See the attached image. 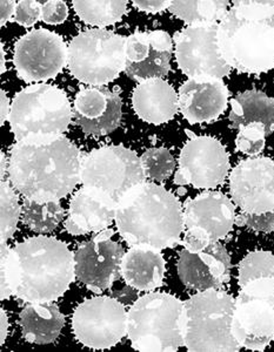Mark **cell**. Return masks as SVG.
<instances>
[{"label":"cell","mask_w":274,"mask_h":352,"mask_svg":"<svg viewBox=\"0 0 274 352\" xmlns=\"http://www.w3.org/2000/svg\"><path fill=\"white\" fill-rule=\"evenodd\" d=\"M1 300L11 296L28 303L54 302L76 277L74 256L54 237L36 236L10 248L1 242Z\"/></svg>","instance_id":"obj_1"},{"label":"cell","mask_w":274,"mask_h":352,"mask_svg":"<svg viewBox=\"0 0 274 352\" xmlns=\"http://www.w3.org/2000/svg\"><path fill=\"white\" fill-rule=\"evenodd\" d=\"M83 159L65 136L46 144L17 142L10 153L8 180L25 199L59 202L81 184Z\"/></svg>","instance_id":"obj_2"},{"label":"cell","mask_w":274,"mask_h":352,"mask_svg":"<svg viewBox=\"0 0 274 352\" xmlns=\"http://www.w3.org/2000/svg\"><path fill=\"white\" fill-rule=\"evenodd\" d=\"M116 226L129 247L159 250L180 243L185 229L182 204L162 186L141 182L118 201Z\"/></svg>","instance_id":"obj_3"},{"label":"cell","mask_w":274,"mask_h":352,"mask_svg":"<svg viewBox=\"0 0 274 352\" xmlns=\"http://www.w3.org/2000/svg\"><path fill=\"white\" fill-rule=\"evenodd\" d=\"M218 47L231 68L262 74L274 68V0L233 1L218 26Z\"/></svg>","instance_id":"obj_4"},{"label":"cell","mask_w":274,"mask_h":352,"mask_svg":"<svg viewBox=\"0 0 274 352\" xmlns=\"http://www.w3.org/2000/svg\"><path fill=\"white\" fill-rule=\"evenodd\" d=\"M72 116L69 98L63 89L36 84L14 96L8 122L18 144H46L64 136Z\"/></svg>","instance_id":"obj_5"},{"label":"cell","mask_w":274,"mask_h":352,"mask_svg":"<svg viewBox=\"0 0 274 352\" xmlns=\"http://www.w3.org/2000/svg\"><path fill=\"white\" fill-rule=\"evenodd\" d=\"M127 337L138 351H177L184 345V302L166 292L139 297L127 312Z\"/></svg>","instance_id":"obj_6"},{"label":"cell","mask_w":274,"mask_h":352,"mask_svg":"<svg viewBox=\"0 0 274 352\" xmlns=\"http://www.w3.org/2000/svg\"><path fill=\"white\" fill-rule=\"evenodd\" d=\"M234 300L219 289L199 292L184 302V345L189 351H239L232 333Z\"/></svg>","instance_id":"obj_7"},{"label":"cell","mask_w":274,"mask_h":352,"mask_svg":"<svg viewBox=\"0 0 274 352\" xmlns=\"http://www.w3.org/2000/svg\"><path fill=\"white\" fill-rule=\"evenodd\" d=\"M67 66L77 80L104 86L126 68V36L92 28L74 36L69 45Z\"/></svg>","instance_id":"obj_8"},{"label":"cell","mask_w":274,"mask_h":352,"mask_svg":"<svg viewBox=\"0 0 274 352\" xmlns=\"http://www.w3.org/2000/svg\"><path fill=\"white\" fill-rule=\"evenodd\" d=\"M145 181L140 157L124 146H103L83 159V187L97 190L117 204L127 190Z\"/></svg>","instance_id":"obj_9"},{"label":"cell","mask_w":274,"mask_h":352,"mask_svg":"<svg viewBox=\"0 0 274 352\" xmlns=\"http://www.w3.org/2000/svg\"><path fill=\"white\" fill-rule=\"evenodd\" d=\"M240 288L232 333L242 348L262 351L274 340V278H255Z\"/></svg>","instance_id":"obj_10"},{"label":"cell","mask_w":274,"mask_h":352,"mask_svg":"<svg viewBox=\"0 0 274 352\" xmlns=\"http://www.w3.org/2000/svg\"><path fill=\"white\" fill-rule=\"evenodd\" d=\"M185 235L180 244L197 252L225 239L235 223L232 201L220 192H205L184 204Z\"/></svg>","instance_id":"obj_11"},{"label":"cell","mask_w":274,"mask_h":352,"mask_svg":"<svg viewBox=\"0 0 274 352\" xmlns=\"http://www.w3.org/2000/svg\"><path fill=\"white\" fill-rule=\"evenodd\" d=\"M72 331L87 348H112L127 335L125 305L109 296L84 300L73 312Z\"/></svg>","instance_id":"obj_12"},{"label":"cell","mask_w":274,"mask_h":352,"mask_svg":"<svg viewBox=\"0 0 274 352\" xmlns=\"http://www.w3.org/2000/svg\"><path fill=\"white\" fill-rule=\"evenodd\" d=\"M219 24L189 25L174 34L177 64L189 79H222L232 68L218 47Z\"/></svg>","instance_id":"obj_13"},{"label":"cell","mask_w":274,"mask_h":352,"mask_svg":"<svg viewBox=\"0 0 274 352\" xmlns=\"http://www.w3.org/2000/svg\"><path fill=\"white\" fill-rule=\"evenodd\" d=\"M69 47L59 34L39 28L26 33L14 46L13 64L26 82L52 79L67 65Z\"/></svg>","instance_id":"obj_14"},{"label":"cell","mask_w":274,"mask_h":352,"mask_svg":"<svg viewBox=\"0 0 274 352\" xmlns=\"http://www.w3.org/2000/svg\"><path fill=\"white\" fill-rule=\"evenodd\" d=\"M229 170L230 159L222 142L212 136H194L180 152L174 184L215 188L225 182Z\"/></svg>","instance_id":"obj_15"},{"label":"cell","mask_w":274,"mask_h":352,"mask_svg":"<svg viewBox=\"0 0 274 352\" xmlns=\"http://www.w3.org/2000/svg\"><path fill=\"white\" fill-rule=\"evenodd\" d=\"M112 229L98 232L78 247L74 254L76 277L91 292L99 294L111 288L121 277L124 249L116 241Z\"/></svg>","instance_id":"obj_16"},{"label":"cell","mask_w":274,"mask_h":352,"mask_svg":"<svg viewBox=\"0 0 274 352\" xmlns=\"http://www.w3.org/2000/svg\"><path fill=\"white\" fill-rule=\"evenodd\" d=\"M230 192L242 212H274V161L253 157L239 162L231 172Z\"/></svg>","instance_id":"obj_17"},{"label":"cell","mask_w":274,"mask_h":352,"mask_svg":"<svg viewBox=\"0 0 274 352\" xmlns=\"http://www.w3.org/2000/svg\"><path fill=\"white\" fill-rule=\"evenodd\" d=\"M172 39L165 31H138L126 36V76L134 80L162 79L171 71Z\"/></svg>","instance_id":"obj_18"},{"label":"cell","mask_w":274,"mask_h":352,"mask_svg":"<svg viewBox=\"0 0 274 352\" xmlns=\"http://www.w3.org/2000/svg\"><path fill=\"white\" fill-rule=\"evenodd\" d=\"M178 274L191 290L222 289L231 278L230 255L219 241L197 252L184 248L179 254Z\"/></svg>","instance_id":"obj_19"},{"label":"cell","mask_w":274,"mask_h":352,"mask_svg":"<svg viewBox=\"0 0 274 352\" xmlns=\"http://www.w3.org/2000/svg\"><path fill=\"white\" fill-rule=\"evenodd\" d=\"M123 101L117 89L91 86L78 92L73 104V116L83 132L89 135H107L121 122Z\"/></svg>","instance_id":"obj_20"},{"label":"cell","mask_w":274,"mask_h":352,"mask_svg":"<svg viewBox=\"0 0 274 352\" xmlns=\"http://www.w3.org/2000/svg\"><path fill=\"white\" fill-rule=\"evenodd\" d=\"M179 111L190 124L217 120L229 102L222 79H189L179 88Z\"/></svg>","instance_id":"obj_21"},{"label":"cell","mask_w":274,"mask_h":352,"mask_svg":"<svg viewBox=\"0 0 274 352\" xmlns=\"http://www.w3.org/2000/svg\"><path fill=\"white\" fill-rule=\"evenodd\" d=\"M117 202L93 189H79L70 202L65 229L71 235L101 232L116 220Z\"/></svg>","instance_id":"obj_22"},{"label":"cell","mask_w":274,"mask_h":352,"mask_svg":"<svg viewBox=\"0 0 274 352\" xmlns=\"http://www.w3.org/2000/svg\"><path fill=\"white\" fill-rule=\"evenodd\" d=\"M165 272V260L162 252L152 247H131L121 261V277L126 285L138 292H152L160 288Z\"/></svg>","instance_id":"obj_23"},{"label":"cell","mask_w":274,"mask_h":352,"mask_svg":"<svg viewBox=\"0 0 274 352\" xmlns=\"http://www.w3.org/2000/svg\"><path fill=\"white\" fill-rule=\"evenodd\" d=\"M132 104L136 114L149 124L169 122L179 111L176 89L162 79H151L138 85L132 94Z\"/></svg>","instance_id":"obj_24"},{"label":"cell","mask_w":274,"mask_h":352,"mask_svg":"<svg viewBox=\"0 0 274 352\" xmlns=\"http://www.w3.org/2000/svg\"><path fill=\"white\" fill-rule=\"evenodd\" d=\"M64 325V315L53 302L30 303L21 314V333L30 343H52Z\"/></svg>","instance_id":"obj_25"},{"label":"cell","mask_w":274,"mask_h":352,"mask_svg":"<svg viewBox=\"0 0 274 352\" xmlns=\"http://www.w3.org/2000/svg\"><path fill=\"white\" fill-rule=\"evenodd\" d=\"M231 126L242 129L247 124H262L267 134L274 132V99L259 91L240 93L231 101Z\"/></svg>","instance_id":"obj_26"},{"label":"cell","mask_w":274,"mask_h":352,"mask_svg":"<svg viewBox=\"0 0 274 352\" xmlns=\"http://www.w3.org/2000/svg\"><path fill=\"white\" fill-rule=\"evenodd\" d=\"M229 1H171L169 12L186 24H219L229 12Z\"/></svg>","instance_id":"obj_27"},{"label":"cell","mask_w":274,"mask_h":352,"mask_svg":"<svg viewBox=\"0 0 274 352\" xmlns=\"http://www.w3.org/2000/svg\"><path fill=\"white\" fill-rule=\"evenodd\" d=\"M65 210L59 202H36L24 199L21 204V220L36 232H51L64 220Z\"/></svg>","instance_id":"obj_28"},{"label":"cell","mask_w":274,"mask_h":352,"mask_svg":"<svg viewBox=\"0 0 274 352\" xmlns=\"http://www.w3.org/2000/svg\"><path fill=\"white\" fill-rule=\"evenodd\" d=\"M73 8L86 24L104 28L123 19L127 1H73Z\"/></svg>","instance_id":"obj_29"},{"label":"cell","mask_w":274,"mask_h":352,"mask_svg":"<svg viewBox=\"0 0 274 352\" xmlns=\"http://www.w3.org/2000/svg\"><path fill=\"white\" fill-rule=\"evenodd\" d=\"M0 186V210H1V242H8L16 232L21 207L19 206L18 195L10 180L1 179Z\"/></svg>","instance_id":"obj_30"},{"label":"cell","mask_w":274,"mask_h":352,"mask_svg":"<svg viewBox=\"0 0 274 352\" xmlns=\"http://www.w3.org/2000/svg\"><path fill=\"white\" fill-rule=\"evenodd\" d=\"M262 277L274 278V255L264 250L250 252L239 264V285L242 287L250 280Z\"/></svg>","instance_id":"obj_31"},{"label":"cell","mask_w":274,"mask_h":352,"mask_svg":"<svg viewBox=\"0 0 274 352\" xmlns=\"http://www.w3.org/2000/svg\"><path fill=\"white\" fill-rule=\"evenodd\" d=\"M141 166L146 177L152 180L164 181L172 175L176 168V160L169 149L164 147L151 148L140 156Z\"/></svg>","instance_id":"obj_32"},{"label":"cell","mask_w":274,"mask_h":352,"mask_svg":"<svg viewBox=\"0 0 274 352\" xmlns=\"http://www.w3.org/2000/svg\"><path fill=\"white\" fill-rule=\"evenodd\" d=\"M266 129L262 124L254 122L239 129L238 135L235 139V146L239 152L246 155H258L266 144Z\"/></svg>","instance_id":"obj_33"},{"label":"cell","mask_w":274,"mask_h":352,"mask_svg":"<svg viewBox=\"0 0 274 352\" xmlns=\"http://www.w3.org/2000/svg\"><path fill=\"white\" fill-rule=\"evenodd\" d=\"M43 3L36 0H21L17 5L16 14L13 21L24 28H31L41 19Z\"/></svg>","instance_id":"obj_34"},{"label":"cell","mask_w":274,"mask_h":352,"mask_svg":"<svg viewBox=\"0 0 274 352\" xmlns=\"http://www.w3.org/2000/svg\"><path fill=\"white\" fill-rule=\"evenodd\" d=\"M235 224L239 227H247L254 232H272L274 230V212L260 215L242 212L235 217Z\"/></svg>","instance_id":"obj_35"},{"label":"cell","mask_w":274,"mask_h":352,"mask_svg":"<svg viewBox=\"0 0 274 352\" xmlns=\"http://www.w3.org/2000/svg\"><path fill=\"white\" fill-rule=\"evenodd\" d=\"M69 16L67 5L61 0H50L43 3V13L41 21L45 24L59 25L63 24Z\"/></svg>","instance_id":"obj_36"},{"label":"cell","mask_w":274,"mask_h":352,"mask_svg":"<svg viewBox=\"0 0 274 352\" xmlns=\"http://www.w3.org/2000/svg\"><path fill=\"white\" fill-rule=\"evenodd\" d=\"M134 5L138 10L144 11V12L158 13L169 8L171 1H166V0H139V1H134Z\"/></svg>","instance_id":"obj_37"},{"label":"cell","mask_w":274,"mask_h":352,"mask_svg":"<svg viewBox=\"0 0 274 352\" xmlns=\"http://www.w3.org/2000/svg\"><path fill=\"white\" fill-rule=\"evenodd\" d=\"M17 5L18 3L13 0H3L0 3V8H1V26H4L8 21H13L14 14H16Z\"/></svg>","instance_id":"obj_38"},{"label":"cell","mask_w":274,"mask_h":352,"mask_svg":"<svg viewBox=\"0 0 274 352\" xmlns=\"http://www.w3.org/2000/svg\"><path fill=\"white\" fill-rule=\"evenodd\" d=\"M10 111H11V104L8 100V96L5 91H1V126H4L5 121L8 120V116H10Z\"/></svg>","instance_id":"obj_39"},{"label":"cell","mask_w":274,"mask_h":352,"mask_svg":"<svg viewBox=\"0 0 274 352\" xmlns=\"http://www.w3.org/2000/svg\"><path fill=\"white\" fill-rule=\"evenodd\" d=\"M132 289L131 287L129 288L124 289V292H119L116 294L118 297H116L117 300H120L121 303H131L132 300L136 298V292H132Z\"/></svg>","instance_id":"obj_40"},{"label":"cell","mask_w":274,"mask_h":352,"mask_svg":"<svg viewBox=\"0 0 274 352\" xmlns=\"http://www.w3.org/2000/svg\"><path fill=\"white\" fill-rule=\"evenodd\" d=\"M1 331H0V335H1V340H0V344H4L5 340H6V337H8V318L6 316V312H5L4 309H1Z\"/></svg>","instance_id":"obj_41"},{"label":"cell","mask_w":274,"mask_h":352,"mask_svg":"<svg viewBox=\"0 0 274 352\" xmlns=\"http://www.w3.org/2000/svg\"><path fill=\"white\" fill-rule=\"evenodd\" d=\"M8 168V164H6V157H5L4 153H1V172H0V179H5V170Z\"/></svg>","instance_id":"obj_42"},{"label":"cell","mask_w":274,"mask_h":352,"mask_svg":"<svg viewBox=\"0 0 274 352\" xmlns=\"http://www.w3.org/2000/svg\"><path fill=\"white\" fill-rule=\"evenodd\" d=\"M5 73V53L4 46L1 44V74Z\"/></svg>","instance_id":"obj_43"}]
</instances>
